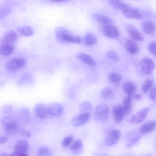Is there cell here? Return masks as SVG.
<instances>
[{"instance_id": "cb8c5ba5", "label": "cell", "mask_w": 156, "mask_h": 156, "mask_svg": "<svg viewBox=\"0 0 156 156\" xmlns=\"http://www.w3.org/2000/svg\"><path fill=\"white\" fill-rule=\"evenodd\" d=\"M122 89L126 93L131 96L134 94L136 90L135 85L131 82L125 83L123 86Z\"/></svg>"}, {"instance_id": "6da1fadb", "label": "cell", "mask_w": 156, "mask_h": 156, "mask_svg": "<svg viewBox=\"0 0 156 156\" xmlns=\"http://www.w3.org/2000/svg\"><path fill=\"white\" fill-rule=\"evenodd\" d=\"M55 34L58 41L61 43H79L82 41L80 36L72 34L63 27L57 28L55 30Z\"/></svg>"}, {"instance_id": "8fae6325", "label": "cell", "mask_w": 156, "mask_h": 156, "mask_svg": "<svg viewBox=\"0 0 156 156\" xmlns=\"http://www.w3.org/2000/svg\"><path fill=\"white\" fill-rule=\"evenodd\" d=\"M127 31L133 41H142L144 40V36L142 33L133 25H128L127 27Z\"/></svg>"}, {"instance_id": "836d02e7", "label": "cell", "mask_w": 156, "mask_h": 156, "mask_svg": "<svg viewBox=\"0 0 156 156\" xmlns=\"http://www.w3.org/2000/svg\"><path fill=\"white\" fill-rule=\"evenodd\" d=\"M107 58L113 61H116L119 58L118 55L115 51L112 50L108 51L106 54Z\"/></svg>"}, {"instance_id": "f35d334b", "label": "cell", "mask_w": 156, "mask_h": 156, "mask_svg": "<svg viewBox=\"0 0 156 156\" xmlns=\"http://www.w3.org/2000/svg\"><path fill=\"white\" fill-rule=\"evenodd\" d=\"M12 108V106L9 105H5L3 106L2 111L5 114L9 112Z\"/></svg>"}, {"instance_id": "2e32d148", "label": "cell", "mask_w": 156, "mask_h": 156, "mask_svg": "<svg viewBox=\"0 0 156 156\" xmlns=\"http://www.w3.org/2000/svg\"><path fill=\"white\" fill-rule=\"evenodd\" d=\"M77 57L83 62L91 67H94L96 66V61L89 55L84 53H80L77 55Z\"/></svg>"}, {"instance_id": "7a4b0ae2", "label": "cell", "mask_w": 156, "mask_h": 156, "mask_svg": "<svg viewBox=\"0 0 156 156\" xmlns=\"http://www.w3.org/2000/svg\"><path fill=\"white\" fill-rule=\"evenodd\" d=\"M1 121L5 132L9 135L14 134L19 131L16 122L12 118L5 116L2 118Z\"/></svg>"}, {"instance_id": "4dcf8cb0", "label": "cell", "mask_w": 156, "mask_h": 156, "mask_svg": "<svg viewBox=\"0 0 156 156\" xmlns=\"http://www.w3.org/2000/svg\"><path fill=\"white\" fill-rule=\"evenodd\" d=\"M91 104L89 102H83L79 106V111L81 113L89 112L87 111L89 110L91 108Z\"/></svg>"}, {"instance_id": "74e56055", "label": "cell", "mask_w": 156, "mask_h": 156, "mask_svg": "<svg viewBox=\"0 0 156 156\" xmlns=\"http://www.w3.org/2000/svg\"><path fill=\"white\" fill-rule=\"evenodd\" d=\"M148 49L149 52L153 55L156 54V42H152L150 43L148 45Z\"/></svg>"}, {"instance_id": "d590c367", "label": "cell", "mask_w": 156, "mask_h": 156, "mask_svg": "<svg viewBox=\"0 0 156 156\" xmlns=\"http://www.w3.org/2000/svg\"><path fill=\"white\" fill-rule=\"evenodd\" d=\"M73 140V137L71 135L65 137L62 142V145L65 147H67L69 145Z\"/></svg>"}, {"instance_id": "603a6c76", "label": "cell", "mask_w": 156, "mask_h": 156, "mask_svg": "<svg viewBox=\"0 0 156 156\" xmlns=\"http://www.w3.org/2000/svg\"><path fill=\"white\" fill-rule=\"evenodd\" d=\"M93 17L100 23L104 25L111 24L112 22V20L108 17L97 13L93 14Z\"/></svg>"}, {"instance_id": "8992f818", "label": "cell", "mask_w": 156, "mask_h": 156, "mask_svg": "<svg viewBox=\"0 0 156 156\" xmlns=\"http://www.w3.org/2000/svg\"><path fill=\"white\" fill-rule=\"evenodd\" d=\"M102 31L106 37L110 38H117L120 34L118 29L112 24L104 25L102 27Z\"/></svg>"}, {"instance_id": "484cf974", "label": "cell", "mask_w": 156, "mask_h": 156, "mask_svg": "<svg viewBox=\"0 0 156 156\" xmlns=\"http://www.w3.org/2000/svg\"><path fill=\"white\" fill-rule=\"evenodd\" d=\"M14 50L12 45H5L0 47V55L4 56H8L12 54Z\"/></svg>"}, {"instance_id": "5b68a950", "label": "cell", "mask_w": 156, "mask_h": 156, "mask_svg": "<svg viewBox=\"0 0 156 156\" xmlns=\"http://www.w3.org/2000/svg\"><path fill=\"white\" fill-rule=\"evenodd\" d=\"M109 112L108 106L106 104H101L97 106L94 111L96 117L100 120H105L108 118Z\"/></svg>"}, {"instance_id": "5bb4252c", "label": "cell", "mask_w": 156, "mask_h": 156, "mask_svg": "<svg viewBox=\"0 0 156 156\" xmlns=\"http://www.w3.org/2000/svg\"><path fill=\"white\" fill-rule=\"evenodd\" d=\"M34 112L37 117L41 119H45L48 115V107L44 104H38L35 106Z\"/></svg>"}, {"instance_id": "9a60e30c", "label": "cell", "mask_w": 156, "mask_h": 156, "mask_svg": "<svg viewBox=\"0 0 156 156\" xmlns=\"http://www.w3.org/2000/svg\"><path fill=\"white\" fill-rule=\"evenodd\" d=\"M112 111L116 122H121L125 116L122 107L119 105H115L113 107Z\"/></svg>"}, {"instance_id": "ba28073f", "label": "cell", "mask_w": 156, "mask_h": 156, "mask_svg": "<svg viewBox=\"0 0 156 156\" xmlns=\"http://www.w3.org/2000/svg\"><path fill=\"white\" fill-rule=\"evenodd\" d=\"M140 64L143 73L146 74L151 73L155 67L154 61L147 57L143 58L140 61Z\"/></svg>"}, {"instance_id": "277c9868", "label": "cell", "mask_w": 156, "mask_h": 156, "mask_svg": "<svg viewBox=\"0 0 156 156\" xmlns=\"http://www.w3.org/2000/svg\"><path fill=\"white\" fill-rule=\"evenodd\" d=\"M125 16L129 18L141 20L143 18V16L140 12L137 9L128 5L122 10Z\"/></svg>"}, {"instance_id": "7402d4cb", "label": "cell", "mask_w": 156, "mask_h": 156, "mask_svg": "<svg viewBox=\"0 0 156 156\" xmlns=\"http://www.w3.org/2000/svg\"><path fill=\"white\" fill-rule=\"evenodd\" d=\"M155 121H150L146 123L141 127L140 129V132L143 134H147L152 131L155 129Z\"/></svg>"}, {"instance_id": "4fadbf2b", "label": "cell", "mask_w": 156, "mask_h": 156, "mask_svg": "<svg viewBox=\"0 0 156 156\" xmlns=\"http://www.w3.org/2000/svg\"><path fill=\"white\" fill-rule=\"evenodd\" d=\"M48 115L52 117H57L61 115L63 112L62 105L57 103H52L48 106Z\"/></svg>"}, {"instance_id": "e575fe53", "label": "cell", "mask_w": 156, "mask_h": 156, "mask_svg": "<svg viewBox=\"0 0 156 156\" xmlns=\"http://www.w3.org/2000/svg\"><path fill=\"white\" fill-rule=\"evenodd\" d=\"M112 91L109 87L104 88L102 90L101 94L103 98H110L112 95Z\"/></svg>"}, {"instance_id": "e0dca14e", "label": "cell", "mask_w": 156, "mask_h": 156, "mask_svg": "<svg viewBox=\"0 0 156 156\" xmlns=\"http://www.w3.org/2000/svg\"><path fill=\"white\" fill-rule=\"evenodd\" d=\"M125 47L127 51L131 54H136L139 51L138 44L134 41L131 39H127L125 41Z\"/></svg>"}, {"instance_id": "3957f363", "label": "cell", "mask_w": 156, "mask_h": 156, "mask_svg": "<svg viewBox=\"0 0 156 156\" xmlns=\"http://www.w3.org/2000/svg\"><path fill=\"white\" fill-rule=\"evenodd\" d=\"M25 62V60L23 58H14L8 62L6 64V68L9 72H15L23 68Z\"/></svg>"}, {"instance_id": "30bf717a", "label": "cell", "mask_w": 156, "mask_h": 156, "mask_svg": "<svg viewBox=\"0 0 156 156\" xmlns=\"http://www.w3.org/2000/svg\"><path fill=\"white\" fill-rule=\"evenodd\" d=\"M17 35L13 30H10L6 33L1 38L0 44L1 45H12L17 40Z\"/></svg>"}, {"instance_id": "7bdbcfd3", "label": "cell", "mask_w": 156, "mask_h": 156, "mask_svg": "<svg viewBox=\"0 0 156 156\" xmlns=\"http://www.w3.org/2000/svg\"><path fill=\"white\" fill-rule=\"evenodd\" d=\"M7 140V138L5 136H0V144L4 143Z\"/></svg>"}, {"instance_id": "44dd1931", "label": "cell", "mask_w": 156, "mask_h": 156, "mask_svg": "<svg viewBox=\"0 0 156 156\" xmlns=\"http://www.w3.org/2000/svg\"><path fill=\"white\" fill-rule=\"evenodd\" d=\"M29 148V143L25 140H21L18 141L14 146L15 151L18 152H26Z\"/></svg>"}, {"instance_id": "83f0119b", "label": "cell", "mask_w": 156, "mask_h": 156, "mask_svg": "<svg viewBox=\"0 0 156 156\" xmlns=\"http://www.w3.org/2000/svg\"><path fill=\"white\" fill-rule=\"evenodd\" d=\"M109 4L114 8L122 10L127 4L122 1L118 0H110L108 1Z\"/></svg>"}, {"instance_id": "bcb514c9", "label": "cell", "mask_w": 156, "mask_h": 156, "mask_svg": "<svg viewBox=\"0 0 156 156\" xmlns=\"http://www.w3.org/2000/svg\"><path fill=\"white\" fill-rule=\"evenodd\" d=\"M142 156H152L151 155L147 154V155H144Z\"/></svg>"}, {"instance_id": "ee69618b", "label": "cell", "mask_w": 156, "mask_h": 156, "mask_svg": "<svg viewBox=\"0 0 156 156\" xmlns=\"http://www.w3.org/2000/svg\"><path fill=\"white\" fill-rule=\"evenodd\" d=\"M1 156H18L17 153L14 152L13 153L11 154H8L3 153L1 154Z\"/></svg>"}, {"instance_id": "f1b7e54d", "label": "cell", "mask_w": 156, "mask_h": 156, "mask_svg": "<svg viewBox=\"0 0 156 156\" xmlns=\"http://www.w3.org/2000/svg\"><path fill=\"white\" fill-rule=\"evenodd\" d=\"M108 79L111 82L114 83H119L122 80L121 76L116 72L110 73L109 75Z\"/></svg>"}, {"instance_id": "8d00e7d4", "label": "cell", "mask_w": 156, "mask_h": 156, "mask_svg": "<svg viewBox=\"0 0 156 156\" xmlns=\"http://www.w3.org/2000/svg\"><path fill=\"white\" fill-rule=\"evenodd\" d=\"M11 10L10 8L7 7L0 8V20L7 16Z\"/></svg>"}, {"instance_id": "ac0fdd59", "label": "cell", "mask_w": 156, "mask_h": 156, "mask_svg": "<svg viewBox=\"0 0 156 156\" xmlns=\"http://www.w3.org/2000/svg\"><path fill=\"white\" fill-rule=\"evenodd\" d=\"M141 28L145 33L151 34L155 31V25L154 22L151 21H145L142 23Z\"/></svg>"}, {"instance_id": "ab89813d", "label": "cell", "mask_w": 156, "mask_h": 156, "mask_svg": "<svg viewBox=\"0 0 156 156\" xmlns=\"http://www.w3.org/2000/svg\"><path fill=\"white\" fill-rule=\"evenodd\" d=\"M156 88L155 87L151 90L149 93V95L151 98L154 101L156 100Z\"/></svg>"}, {"instance_id": "7dc6e473", "label": "cell", "mask_w": 156, "mask_h": 156, "mask_svg": "<svg viewBox=\"0 0 156 156\" xmlns=\"http://www.w3.org/2000/svg\"><path fill=\"white\" fill-rule=\"evenodd\" d=\"M101 156H109L108 155L106 154H104L102 155Z\"/></svg>"}, {"instance_id": "d4e9b609", "label": "cell", "mask_w": 156, "mask_h": 156, "mask_svg": "<svg viewBox=\"0 0 156 156\" xmlns=\"http://www.w3.org/2000/svg\"><path fill=\"white\" fill-rule=\"evenodd\" d=\"M83 147L82 140L80 139H79L76 140L72 144L71 147V150L73 154H77L81 152Z\"/></svg>"}, {"instance_id": "52a82bcc", "label": "cell", "mask_w": 156, "mask_h": 156, "mask_svg": "<svg viewBox=\"0 0 156 156\" xmlns=\"http://www.w3.org/2000/svg\"><path fill=\"white\" fill-rule=\"evenodd\" d=\"M121 133L118 130L112 129L109 131L106 136L105 141L108 146H113L119 141Z\"/></svg>"}, {"instance_id": "4316f807", "label": "cell", "mask_w": 156, "mask_h": 156, "mask_svg": "<svg viewBox=\"0 0 156 156\" xmlns=\"http://www.w3.org/2000/svg\"><path fill=\"white\" fill-rule=\"evenodd\" d=\"M17 30L21 34L25 36H31L34 33L33 28L28 25L19 27L17 29Z\"/></svg>"}, {"instance_id": "ffe728a7", "label": "cell", "mask_w": 156, "mask_h": 156, "mask_svg": "<svg viewBox=\"0 0 156 156\" xmlns=\"http://www.w3.org/2000/svg\"><path fill=\"white\" fill-rule=\"evenodd\" d=\"M98 41L97 36L91 32L87 33L83 39V43L87 46H92L95 44Z\"/></svg>"}, {"instance_id": "60d3db41", "label": "cell", "mask_w": 156, "mask_h": 156, "mask_svg": "<svg viewBox=\"0 0 156 156\" xmlns=\"http://www.w3.org/2000/svg\"><path fill=\"white\" fill-rule=\"evenodd\" d=\"M21 133L23 135L27 137H30L31 135L30 132L26 130H22L21 131Z\"/></svg>"}, {"instance_id": "9c48e42d", "label": "cell", "mask_w": 156, "mask_h": 156, "mask_svg": "<svg viewBox=\"0 0 156 156\" xmlns=\"http://www.w3.org/2000/svg\"><path fill=\"white\" fill-rule=\"evenodd\" d=\"M90 116V114L89 112L80 113L72 118L71 120V124L75 126L82 125L89 120Z\"/></svg>"}, {"instance_id": "1f68e13d", "label": "cell", "mask_w": 156, "mask_h": 156, "mask_svg": "<svg viewBox=\"0 0 156 156\" xmlns=\"http://www.w3.org/2000/svg\"><path fill=\"white\" fill-rule=\"evenodd\" d=\"M141 136H136L129 139L126 144V147L127 148H130L136 144L140 140Z\"/></svg>"}, {"instance_id": "7c38bea8", "label": "cell", "mask_w": 156, "mask_h": 156, "mask_svg": "<svg viewBox=\"0 0 156 156\" xmlns=\"http://www.w3.org/2000/svg\"><path fill=\"white\" fill-rule=\"evenodd\" d=\"M149 109V108H145L140 110L132 116L130 122L138 124L142 122L146 117Z\"/></svg>"}, {"instance_id": "f6af8a7d", "label": "cell", "mask_w": 156, "mask_h": 156, "mask_svg": "<svg viewBox=\"0 0 156 156\" xmlns=\"http://www.w3.org/2000/svg\"><path fill=\"white\" fill-rule=\"evenodd\" d=\"M14 151L17 153L18 156H28L26 152Z\"/></svg>"}, {"instance_id": "b9f144b4", "label": "cell", "mask_w": 156, "mask_h": 156, "mask_svg": "<svg viewBox=\"0 0 156 156\" xmlns=\"http://www.w3.org/2000/svg\"><path fill=\"white\" fill-rule=\"evenodd\" d=\"M133 98L135 100H139L141 99L142 95L138 94H135L132 95Z\"/></svg>"}, {"instance_id": "d6986e66", "label": "cell", "mask_w": 156, "mask_h": 156, "mask_svg": "<svg viewBox=\"0 0 156 156\" xmlns=\"http://www.w3.org/2000/svg\"><path fill=\"white\" fill-rule=\"evenodd\" d=\"M132 100L131 96H128L125 98L123 101L122 107L125 116L128 115L132 109Z\"/></svg>"}, {"instance_id": "d6a6232c", "label": "cell", "mask_w": 156, "mask_h": 156, "mask_svg": "<svg viewBox=\"0 0 156 156\" xmlns=\"http://www.w3.org/2000/svg\"><path fill=\"white\" fill-rule=\"evenodd\" d=\"M153 83V81L151 79H148L146 80L142 86L143 92L144 93L147 92L152 86Z\"/></svg>"}, {"instance_id": "f546056e", "label": "cell", "mask_w": 156, "mask_h": 156, "mask_svg": "<svg viewBox=\"0 0 156 156\" xmlns=\"http://www.w3.org/2000/svg\"><path fill=\"white\" fill-rule=\"evenodd\" d=\"M37 153L38 156H51V153L49 149L45 146L39 147Z\"/></svg>"}]
</instances>
